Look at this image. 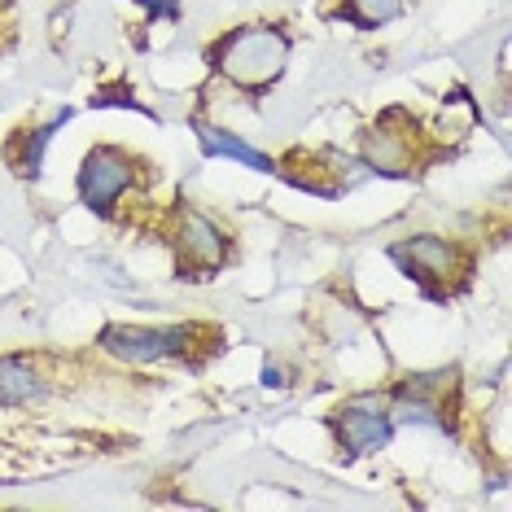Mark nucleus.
Segmentation results:
<instances>
[{
  "mask_svg": "<svg viewBox=\"0 0 512 512\" xmlns=\"http://www.w3.org/2000/svg\"><path fill=\"white\" fill-rule=\"evenodd\" d=\"M285 57H289V40L276 27H246V31H232V36L219 44L215 62L232 84L263 88L285 71Z\"/></svg>",
  "mask_w": 512,
  "mask_h": 512,
  "instance_id": "f257e3e1",
  "label": "nucleus"
},
{
  "mask_svg": "<svg viewBox=\"0 0 512 512\" xmlns=\"http://www.w3.org/2000/svg\"><path fill=\"white\" fill-rule=\"evenodd\" d=\"M127 189H132V158L110 145L92 149L84 158V171H79V197H84L88 211L106 215Z\"/></svg>",
  "mask_w": 512,
  "mask_h": 512,
  "instance_id": "f03ea898",
  "label": "nucleus"
},
{
  "mask_svg": "<svg viewBox=\"0 0 512 512\" xmlns=\"http://www.w3.org/2000/svg\"><path fill=\"white\" fill-rule=\"evenodd\" d=\"M337 442H342L351 456H364V451H381L390 442V412L381 407L377 399H355V403H346L342 412H337Z\"/></svg>",
  "mask_w": 512,
  "mask_h": 512,
  "instance_id": "7ed1b4c3",
  "label": "nucleus"
},
{
  "mask_svg": "<svg viewBox=\"0 0 512 512\" xmlns=\"http://www.w3.org/2000/svg\"><path fill=\"white\" fill-rule=\"evenodd\" d=\"M189 329H132V324H110L101 333V346L110 355L127 359V364H149V359H162V355H176L184 346Z\"/></svg>",
  "mask_w": 512,
  "mask_h": 512,
  "instance_id": "20e7f679",
  "label": "nucleus"
},
{
  "mask_svg": "<svg viewBox=\"0 0 512 512\" xmlns=\"http://www.w3.org/2000/svg\"><path fill=\"white\" fill-rule=\"evenodd\" d=\"M390 254L407 267V276H416V281H425V285H429V276L447 281V276L456 272V246H447L442 237H412V241H403V246H394Z\"/></svg>",
  "mask_w": 512,
  "mask_h": 512,
  "instance_id": "39448f33",
  "label": "nucleus"
},
{
  "mask_svg": "<svg viewBox=\"0 0 512 512\" xmlns=\"http://www.w3.org/2000/svg\"><path fill=\"white\" fill-rule=\"evenodd\" d=\"M180 246H184V254H189L197 267H219V263H224V254H228L224 232H219L206 215H197V211L180 215Z\"/></svg>",
  "mask_w": 512,
  "mask_h": 512,
  "instance_id": "423d86ee",
  "label": "nucleus"
},
{
  "mask_svg": "<svg viewBox=\"0 0 512 512\" xmlns=\"http://www.w3.org/2000/svg\"><path fill=\"white\" fill-rule=\"evenodd\" d=\"M364 158L372 162V171H386V176H407L412 171V136H394L386 119L368 132Z\"/></svg>",
  "mask_w": 512,
  "mask_h": 512,
  "instance_id": "0eeeda50",
  "label": "nucleus"
},
{
  "mask_svg": "<svg viewBox=\"0 0 512 512\" xmlns=\"http://www.w3.org/2000/svg\"><path fill=\"white\" fill-rule=\"evenodd\" d=\"M197 141H202V154H211V158H232V162H241V167H250V171H272V158L259 154V149H250L246 141H237V136L219 132V127H202Z\"/></svg>",
  "mask_w": 512,
  "mask_h": 512,
  "instance_id": "6e6552de",
  "label": "nucleus"
},
{
  "mask_svg": "<svg viewBox=\"0 0 512 512\" xmlns=\"http://www.w3.org/2000/svg\"><path fill=\"white\" fill-rule=\"evenodd\" d=\"M0 399L36 403V399H44V381L36 377V368H27L22 359H0Z\"/></svg>",
  "mask_w": 512,
  "mask_h": 512,
  "instance_id": "1a4fd4ad",
  "label": "nucleus"
},
{
  "mask_svg": "<svg viewBox=\"0 0 512 512\" xmlns=\"http://www.w3.org/2000/svg\"><path fill=\"white\" fill-rule=\"evenodd\" d=\"M346 18L359 27H381V22L399 18V0H346Z\"/></svg>",
  "mask_w": 512,
  "mask_h": 512,
  "instance_id": "9d476101",
  "label": "nucleus"
},
{
  "mask_svg": "<svg viewBox=\"0 0 512 512\" xmlns=\"http://www.w3.org/2000/svg\"><path fill=\"white\" fill-rule=\"evenodd\" d=\"M66 119H71V114L62 110V119H53L49 127H40V132H31V145L22 149V167H18V171H22V176H27V180H36V176H40V158H44V145L53 141V132H57V127H62Z\"/></svg>",
  "mask_w": 512,
  "mask_h": 512,
  "instance_id": "9b49d317",
  "label": "nucleus"
},
{
  "mask_svg": "<svg viewBox=\"0 0 512 512\" xmlns=\"http://www.w3.org/2000/svg\"><path fill=\"white\" fill-rule=\"evenodd\" d=\"M141 5H145L154 18H158V14H176V0H141Z\"/></svg>",
  "mask_w": 512,
  "mask_h": 512,
  "instance_id": "f8f14e48",
  "label": "nucleus"
},
{
  "mask_svg": "<svg viewBox=\"0 0 512 512\" xmlns=\"http://www.w3.org/2000/svg\"><path fill=\"white\" fill-rule=\"evenodd\" d=\"M0 5H5V0H0Z\"/></svg>",
  "mask_w": 512,
  "mask_h": 512,
  "instance_id": "ddd939ff",
  "label": "nucleus"
}]
</instances>
